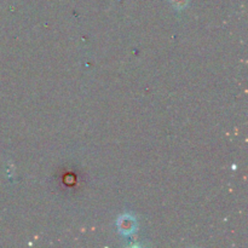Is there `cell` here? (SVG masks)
<instances>
[{
	"instance_id": "1",
	"label": "cell",
	"mask_w": 248,
	"mask_h": 248,
	"mask_svg": "<svg viewBox=\"0 0 248 248\" xmlns=\"http://www.w3.org/2000/svg\"><path fill=\"white\" fill-rule=\"evenodd\" d=\"M136 227H137V225H136V220L128 215L123 216V217L118 220V228L121 232V234L124 235L132 234L136 230Z\"/></svg>"
},
{
	"instance_id": "2",
	"label": "cell",
	"mask_w": 248,
	"mask_h": 248,
	"mask_svg": "<svg viewBox=\"0 0 248 248\" xmlns=\"http://www.w3.org/2000/svg\"><path fill=\"white\" fill-rule=\"evenodd\" d=\"M172 4L174 5V7H177V9H184L186 7V5L188 4V0H171Z\"/></svg>"
}]
</instances>
